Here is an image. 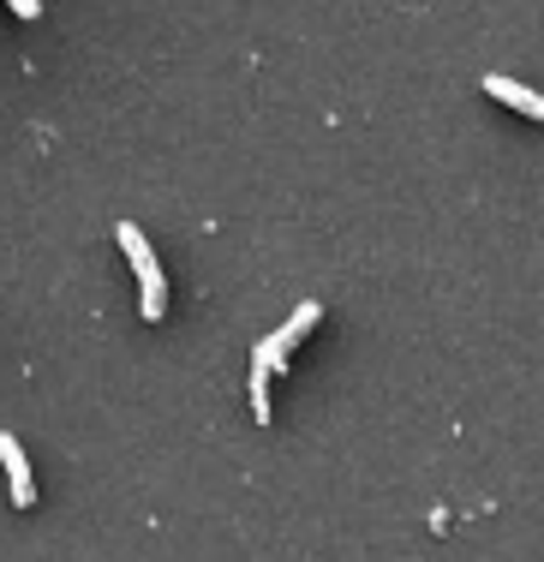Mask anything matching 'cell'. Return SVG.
Wrapping results in <instances>:
<instances>
[{
	"instance_id": "cell-5",
	"label": "cell",
	"mask_w": 544,
	"mask_h": 562,
	"mask_svg": "<svg viewBox=\"0 0 544 562\" xmlns=\"http://www.w3.org/2000/svg\"><path fill=\"white\" fill-rule=\"evenodd\" d=\"M317 317H324V305H317V300H305L299 312H294V317H287V324H282V329H275V336H270V341H275V353H282V359L294 353V347H299V341H305V336H311V329H317Z\"/></svg>"
},
{
	"instance_id": "cell-3",
	"label": "cell",
	"mask_w": 544,
	"mask_h": 562,
	"mask_svg": "<svg viewBox=\"0 0 544 562\" xmlns=\"http://www.w3.org/2000/svg\"><path fill=\"white\" fill-rule=\"evenodd\" d=\"M282 366H287V359L275 353L270 336H263L258 353H251V413H258V419H270V378H275Z\"/></svg>"
},
{
	"instance_id": "cell-4",
	"label": "cell",
	"mask_w": 544,
	"mask_h": 562,
	"mask_svg": "<svg viewBox=\"0 0 544 562\" xmlns=\"http://www.w3.org/2000/svg\"><path fill=\"white\" fill-rule=\"evenodd\" d=\"M485 97L509 102V109H514V114H526V120H544V97H539V90L514 85V78H502V72H485Z\"/></svg>"
},
{
	"instance_id": "cell-2",
	"label": "cell",
	"mask_w": 544,
	"mask_h": 562,
	"mask_svg": "<svg viewBox=\"0 0 544 562\" xmlns=\"http://www.w3.org/2000/svg\"><path fill=\"white\" fill-rule=\"evenodd\" d=\"M0 467H7V485H12V508H31L36 503V485H31V461H24L19 437L0 431Z\"/></svg>"
},
{
	"instance_id": "cell-1",
	"label": "cell",
	"mask_w": 544,
	"mask_h": 562,
	"mask_svg": "<svg viewBox=\"0 0 544 562\" xmlns=\"http://www.w3.org/2000/svg\"><path fill=\"white\" fill-rule=\"evenodd\" d=\"M114 239H121V251H126V263L138 270V281H144V317H162L168 312V281H162V270H156V251H150V239L138 234L132 222H121L114 227Z\"/></svg>"
}]
</instances>
